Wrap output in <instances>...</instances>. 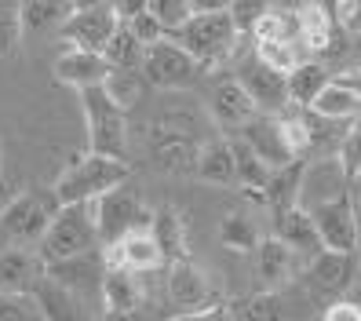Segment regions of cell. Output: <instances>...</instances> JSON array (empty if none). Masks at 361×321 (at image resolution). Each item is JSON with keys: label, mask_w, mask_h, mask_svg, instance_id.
I'll return each mask as SVG.
<instances>
[{"label": "cell", "mask_w": 361, "mask_h": 321, "mask_svg": "<svg viewBox=\"0 0 361 321\" xmlns=\"http://www.w3.org/2000/svg\"><path fill=\"white\" fill-rule=\"evenodd\" d=\"M354 292L361 296V255H357V281H354Z\"/></svg>", "instance_id": "obj_52"}, {"label": "cell", "mask_w": 361, "mask_h": 321, "mask_svg": "<svg viewBox=\"0 0 361 321\" xmlns=\"http://www.w3.org/2000/svg\"><path fill=\"white\" fill-rule=\"evenodd\" d=\"M322 321H361V303L357 299H332L322 310Z\"/></svg>", "instance_id": "obj_47"}, {"label": "cell", "mask_w": 361, "mask_h": 321, "mask_svg": "<svg viewBox=\"0 0 361 321\" xmlns=\"http://www.w3.org/2000/svg\"><path fill=\"white\" fill-rule=\"evenodd\" d=\"M230 143H233V161H238V186L245 190L252 201L263 205V194H267V186H270V179H274V168L263 164L241 139H230Z\"/></svg>", "instance_id": "obj_31"}, {"label": "cell", "mask_w": 361, "mask_h": 321, "mask_svg": "<svg viewBox=\"0 0 361 321\" xmlns=\"http://www.w3.org/2000/svg\"><path fill=\"white\" fill-rule=\"evenodd\" d=\"M117 30H121L117 4H73V15L59 30V40L66 44V52L102 55Z\"/></svg>", "instance_id": "obj_7"}, {"label": "cell", "mask_w": 361, "mask_h": 321, "mask_svg": "<svg viewBox=\"0 0 361 321\" xmlns=\"http://www.w3.org/2000/svg\"><path fill=\"white\" fill-rule=\"evenodd\" d=\"M194 176L208 186H233L238 183V161H233V143L223 135H212L194 164Z\"/></svg>", "instance_id": "obj_24"}, {"label": "cell", "mask_w": 361, "mask_h": 321, "mask_svg": "<svg viewBox=\"0 0 361 321\" xmlns=\"http://www.w3.org/2000/svg\"><path fill=\"white\" fill-rule=\"evenodd\" d=\"M102 59L110 62V70L117 73H142V59H146V48L139 44V37L121 23V30L114 33V40L106 44Z\"/></svg>", "instance_id": "obj_34"}, {"label": "cell", "mask_w": 361, "mask_h": 321, "mask_svg": "<svg viewBox=\"0 0 361 321\" xmlns=\"http://www.w3.org/2000/svg\"><path fill=\"white\" fill-rule=\"evenodd\" d=\"M310 219L317 226V238H322L325 252H357L361 248V226H357V212H354L350 194L310 208Z\"/></svg>", "instance_id": "obj_11"}, {"label": "cell", "mask_w": 361, "mask_h": 321, "mask_svg": "<svg viewBox=\"0 0 361 321\" xmlns=\"http://www.w3.org/2000/svg\"><path fill=\"white\" fill-rule=\"evenodd\" d=\"M219 241L230 252H256L259 241H263V234H259V226H256L252 216H245V212H230V216H223V223H219Z\"/></svg>", "instance_id": "obj_36"}, {"label": "cell", "mask_w": 361, "mask_h": 321, "mask_svg": "<svg viewBox=\"0 0 361 321\" xmlns=\"http://www.w3.org/2000/svg\"><path fill=\"white\" fill-rule=\"evenodd\" d=\"M23 15H18V8H8V4H0V59L4 55H15L18 44H23Z\"/></svg>", "instance_id": "obj_41"}, {"label": "cell", "mask_w": 361, "mask_h": 321, "mask_svg": "<svg viewBox=\"0 0 361 321\" xmlns=\"http://www.w3.org/2000/svg\"><path fill=\"white\" fill-rule=\"evenodd\" d=\"M274 238H278L303 267L325 252V245H322V238H317V226H314L307 208H292L288 216L274 219Z\"/></svg>", "instance_id": "obj_21"}, {"label": "cell", "mask_w": 361, "mask_h": 321, "mask_svg": "<svg viewBox=\"0 0 361 321\" xmlns=\"http://www.w3.org/2000/svg\"><path fill=\"white\" fill-rule=\"evenodd\" d=\"M256 59L267 62L270 70H278V73H292L300 62H307L300 55V44H278V40H256Z\"/></svg>", "instance_id": "obj_38"}, {"label": "cell", "mask_w": 361, "mask_h": 321, "mask_svg": "<svg viewBox=\"0 0 361 321\" xmlns=\"http://www.w3.org/2000/svg\"><path fill=\"white\" fill-rule=\"evenodd\" d=\"M357 281V252H322L317 260L303 267V285L307 296L314 299H339Z\"/></svg>", "instance_id": "obj_9"}, {"label": "cell", "mask_w": 361, "mask_h": 321, "mask_svg": "<svg viewBox=\"0 0 361 321\" xmlns=\"http://www.w3.org/2000/svg\"><path fill=\"white\" fill-rule=\"evenodd\" d=\"M110 73H114L110 62H106L102 55H92V52H62L55 59V80L73 88V92L106 88Z\"/></svg>", "instance_id": "obj_19"}, {"label": "cell", "mask_w": 361, "mask_h": 321, "mask_svg": "<svg viewBox=\"0 0 361 321\" xmlns=\"http://www.w3.org/2000/svg\"><path fill=\"white\" fill-rule=\"evenodd\" d=\"M0 321H48L33 296H0Z\"/></svg>", "instance_id": "obj_42"}, {"label": "cell", "mask_w": 361, "mask_h": 321, "mask_svg": "<svg viewBox=\"0 0 361 321\" xmlns=\"http://www.w3.org/2000/svg\"><path fill=\"white\" fill-rule=\"evenodd\" d=\"M23 15V30L26 33H59L66 26V18L73 15V4H59V0H30L18 4Z\"/></svg>", "instance_id": "obj_32"}, {"label": "cell", "mask_w": 361, "mask_h": 321, "mask_svg": "<svg viewBox=\"0 0 361 321\" xmlns=\"http://www.w3.org/2000/svg\"><path fill=\"white\" fill-rule=\"evenodd\" d=\"M102 321H146V317H142V310H135V314H121V317H106L102 314Z\"/></svg>", "instance_id": "obj_50"}, {"label": "cell", "mask_w": 361, "mask_h": 321, "mask_svg": "<svg viewBox=\"0 0 361 321\" xmlns=\"http://www.w3.org/2000/svg\"><path fill=\"white\" fill-rule=\"evenodd\" d=\"M329 84H332L329 66H322V62L307 59V62H300V66L288 73V102H292V106H300V110H310L314 99L322 95Z\"/></svg>", "instance_id": "obj_29"}, {"label": "cell", "mask_w": 361, "mask_h": 321, "mask_svg": "<svg viewBox=\"0 0 361 321\" xmlns=\"http://www.w3.org/2000/svg\"><path fill=\"white\" fill-rule=\"evenodd\" d=\"M233 77H238L241 88L252 95V102H256L259 114H274V117H278L281 110L292 106L288 102V77L278 73V70H270L267 62H259V59L241 62V70Z\"/></svg>", "instance_id": "obj_13"}, {"label": "cell", "mask_w": 361, "mask_h": 321, "mask_svg": "<svg viewBox=\"0 0 361 321\" xmlns=\"http://www.w3.org/2000/svg\"><path fill=\"white\" fill-rule=\"evenodd\" d=\"M172 321H238V317H233V307L223 299V303L208 307V310H197V314H179V317H172Z\"/></svg>", "instance_id": "obj_48"}, {"label": "cell", "mask_w": 361, "mask_h": 321, "mask_svg": "<svg viewBox=\"0 0 361 321\" xmlns=\"http://www.w3.org/2000/svg\"><path fill=\"white\" fill-rule=\"evenodd\" d=\"M95 219H99L102 248H110L114 241L128 238V234H135V230H150L154 212L142 205V198L135 194L128 183H124V186L110 190L102 201H95Z\"/></svg>", "instance_id": "obj_8"}, {"label": "cell", "mask_w": 361, "mask_h": 321, "mask_svg": "<svg viewBox=\"0 0 361 321\" xmlns=\"http://www.w3.org/2000/svg\"><path fill=\"white\" fill-rule=\"evenodd\" d=\"M300 30H303V40H300L303 52L325 55L336 33V18L325 4H300Z\"/></svg>", "instance_id": "obj_30"}, {"label": "cell", "mask_w": 361, "mask_h": 321, "mask_svg": "<svg viewBox=\"0 0 361 321\" xmlns=\"http://www.w3.org/2000/svg\"><path fill=\"white\" fill-rule=\"evenodd\" d=\"M44 277V260H37L30 248H4L0 252V296H33Z\"/></svg>", "instance_id": "obj_20"}, {"label": "cell", "mask_w": 361, "mask_h": 321, "mask_svg": "<svg viewBox=\"0 0 361 321\" xmlns=\"http://www.w3.org/2000/svg\"><path fill=\"white\" fill-rule=\"evenodd\" d=\"M332 84H339V88H347V92H354V95L361 99V66H354V70H343V73H336V77H332Z\"/></svg>", "instance_id": "obj_49"}, {"label": "cell", "mask_w": 361, "mask_h": 321, "mask_svg": "<svg viewBox=\"0 0 361 321\" xmlns=\"http://www.w3.org/2000/svg\"><path fill=\"white\" fill-rule=\"evenodd\" d=\"M33 299L40 303V310H44L48 321H92L88 303H80L77 296H70L62 285H55L48 274L40 277V285L33 289Z\"/></svg>", "instance_id": "obj_26"}, {"label": "cell", "mask_w": 361, "mask_h": 321, "mask_svg": "<svg viewBox=\"0 0 361 321\" xmlns=\"http://www.w3.org/2000/svg\"><path fill=\"white\" fill-rule=\"evenodd\" d=\"M142 84H146V77L142 73H110V80H106V92H110V99L121 106V110H132V106L139 102V95H142Z\"/></svg>", "instance_id": "obj_40"}, {"label": "cell", "mask_w": 361, "mask_h": 321, "mask_svg": "<svg viewBox=\"0 0 361 321\" xmlns=\"http://www.w3.org/2000/svg\"><path fill=\"white\" fill-rule=\"evenodd\" d=\"M99 303H102V314H106V317H121V314L142 310V285H139V277L128 274V270L106 267Z\"/></svg>", "instance_id": "obj_23"}, {"label": "cell", "mask_w": 361, "mask_h": 321, "mask_svg": "<svg viewBox=\"0 0 361 321\" xmlns=\"http://www.w3.org/2000/svg\"><path fill=\"white\" fill-rule=\"evenodd\" d=\"M124 26H128V30L139 37V44H142V48H154V44H161V40L168 37V33L161 30V23L150 15V8H142V11L132 18V23H124Z\"/></svg>", "instance_id": "obj_44"}, {"label": "cell", "mask_w": 361, "mask_h": 321, "mask_svg": "<svg viewBox=\"0 0 361 321\" xmlns=\"http://www.w3.org/2000/svg\"><path fill=\"white\" fill-rule=\"evenodd\" d=\"M238 321H307V314L295 310L288 289L281 292H256L252 299H245L241 310H233Z\"/></svg>", "instance_id": "obj_27"}, {"label": "cell", "mask_w": 361, "mask_h": 321, "mask_svg": "<svg viewBox=\"0 0 361 321\" xmlns=\"http://www.w3.org/2000/svg\"><path fill=\"white\" fill-rule=\"evenodd\" d=\"M303 172H307V161H295L281 172H274L267 194H263V205L274 212V219L288 216L292 208H300V186H303Z\"/></svg>", "instance_id": "obj_28"}, {"label": "cell", "mask_w": 361, "mask_h": 321, "mask_svg": "<svg viewBox=\"0 0 361 321\" xmlns=\"http://www.w3.org/2000/svg\"><path fill=\"white\" fill-rule=\"evenodd\" d=\"M332 18L347 37H361V0H339L332 8Z\"/></svg>", "instance_id": "obj_46"}, {"label": "cell", "mask_w": 361, "mask_h": 321, "mask_svg": "<svg viewBox=\"0 0 361 321\" xmlns=\"http://www.w3.org/2000/svg\"><path fill=\"white\" fill-rule=\"evenodd\" d=\"M252 40H278V44H300L303 30H300V8H270L263 15V23L256 26Z\"/></svg>", "instance_id": "obj_35"}, {"label": "cell", "mask_w": 361, "mask_h": 321, "mask_svg": "<svg viewBox=\"0 0 361 321\" xmlns=\"http://www.w3.org/2000/svg\"><path fill=\"white\" fill-rule=\"evenodd\" d=\"M142 77H146V84H154V88H183V84H190L197 77V62L186 55V48L179 40L164 37L161 44L146 48Z\"/></svg>", "instance_id": "obj_12"}, {"label": "cell", "mask_w": 361, "mask_h": 321, "mask_svg": "<svg viewBox=\"0 0 361 321\" xmlns=\"http://www.w3.org/2000/svg\"><path fill=\"white\" fill-rule=\"evenodd\" d=\"M278 124H281V135L288 143V150L295 154V161L307 157V150H314V135H310V117L300 106H288V110L278 114Z\"/></svg>", "instance_id": "obj_37"}, {"label": "cell", "mask_w": 361, "mask_h": 321, "mask_svg": "<svg viewBox=\"0 0 361 321\" xmlns=\"http://www.w3.org/2000/svg\"><path fill=\"white\" fill-rule=\"evenodd\" d=\"M256 277H259L263 292H281L300 277V260L278 238H263L256 248Z\"/></svg>", "instance_id": "obj_22"}, {"label": "cell", "mask_w": 361, "mask_h": 321, "mask_svg": "<svg viewBox=\"0 0 361 321\" xmlns=\"http://www.w3.org/2000/svg\"><path fill=\"white\" fill-rule=\"evenodd\" d=\"M241 143H245L263 164H270L274 172H281V168L295 164V154L288 150V143H285V135H281V124H278V117H274V114H259V117L241 132Z\"/></svg>", "instance_id": "obj_18"}, {"label": "cell", "mask_w": 361, "mask_h": 321, "mask_svg": "<svg viewBox=\"0 0 361 321\" xmlns=\"http://www.w3.org/2000/svg\"><path fill=\"white\" fill-rule=\"evenodd\" d=\"M339 164H343V172H347L350 179L361 176V117L347 124L343 143H339Z\"/></svg>", "instance_id": "obj_43"}, {"label": "cell", "mask_w": 361, "mask_h": 321, "mask_svg": "<svg viewBox=\"0 0 361 321\" xmlns=\"http://www.w3.org/2000/svg\"><path fill=\"white\" fill-rule=\"evenodd\" d=\"M128 179H132L128 161L84 154L70 168H62V176L55 179V198H59V205H95Z\"/></svg>", "instance_id": "obj_3"}, {"label": "cell", "mask_w": 361, "mask_h": 321, "mask_svg": "<svg viewBox=\"0 0 361 321\" xmlns=\"http://www.w3.org/2000/svg\"><path fill=\"white\" fill-rule=\"evenodd\" d=\"M310 114L322 117V121H332V124H350V121L361 117V99L347 88H339V84H329V88L314 99Z\"/></svg>", "instance_id": "obj_33"}, {"label": "cell", "mask_w": 361, "mask_h": 321, "mask_svg": "<svg viewBox=\"0 0 361 321\" xmlns=\"http://www.w3.org/2000/svg\"><path fill=\"white\" fill-rule=\"evenodd\" d=\"M102 255H106V267L128 270L135 277L168 267L164 255H161V245H157V238H154L150 230H135V234H128V238L114 241L110 248H102Z\"/></svg>", "instance_id": "obj_17"}, {"label": "cell", "mask_w": 361, "mask_h": 321, "mask_svg": "<svg viewBox=\"0 0 361 321\" xmlns=\"http://www.w3.org/2000/svg\"><path fill=\"white\" fill-rule=\"evenodd\" d=\"M350 194V176L343 172L339 157H322L307 164L303 172V186H300V208H317V205H329Z\"/></svg>", "instance_id": "obj_16"}, {"label": "cell", "mask_w": 361, "mask_h": 321, "mask_svg": "<svg viewBox=\"0 0 361 321\" xmlns=\"http://www.w3.org/2000/svg\"><path fill=\"white\" fill-rule=\"evenodd\" d=\"M150 8V15L161 23V30L168 37H176L190 18H194V4H186V0H154V4H146Z\"/></svg>", "instance_id": "obj_39"}, {"label": "cell", "mask_w": 361, "mask_h": 321, "mask_svg": "<svg viewBox=\"0 0 361 321\" xmlns=\"http://www.w3.org/2000/svg\"><path fill=\"white\" fill-rule=\"evenodd\" d=\"M0 198H8V179H4V154H0Z\"/></svg>", "instance_id": "obj_51"}, {"label": "cell", "mask_w": 361, "mask_h": 321, "mask_svg": "<svg viewBox=\"0 0 361 321\" xmlns=\"http://www.w3.org/2000/svg\"><path fill=\"white\" fill-rule=\"evenodd\" d=\"M44 274L55 285H62L70 296H77L80 303H88L92 296L102 292V277H106V255L92 252L80 260H62V263H44Z\"/></svg>", "instance_id": "obj_14"}, {"label": "cell", "mask_w": 361, "mask_h": 321, "mask_svg": "<svg viewBox=\"0 0 361 321\" xmlns=\"http://www.w3.org/2000/svg\"><path fill=\"white\" fill-rule=\"evenodd\" d=\"M59 198L55 190H26L11 201H4L0 208V238L15 241L18 248L23 245H33V241H44V234L51 226V219L59 216Z\"/></svg>", "instance_id": "obj_6"}, {"label": "cell", "mask_w": 361, "mask_h": 321, "mask_svg": "<svg viewBox=\"0 0 361 321\" xmlns=\"http://www.w3.org/2000/svg\"><path fill=\"white\" fill-rule=\"evenodd\" d=\"M226 8H230V18L238 26V33H256L263 15L270 11V4H226Z\"/></svg>", "instance_id": "obj_45"}, {"label": "cell", "mask_w": 361, "mask_h": 321, "mask_svg": "<svg viewBox=\"0 0 361 321\" xmlns=\"http://www.w3.org/2000/svg\"><path fill=\"white\" fill-rule=\"evenodd\" d=\"M150 234L157 238L161 255H164V263H168V267L190 260V245H186V219L179 216V208H176V205H161V208L154 212V219H150Z\"/></svg>", "instance_id": "obj_25"}, {"label": "cell", "mask_w": 361, "mask_h": 321, "mask_svg": "<svg viewBox=\"0 0 361 321\" xmlns=\"http://www.w3.org/2000/svg\"><path fill=\"white\" fill-rule=\"evenodd\" d=\"M212 135L194 128V114L186 110H164L161 117H154L150 132H146V146H150V161L157 172L164 176H183L194 172L201 146Z\"/></svg>", "instance_id": "obj_1"}, {"label": "cell", "mask_w": 361, "mask_h": 321, "mask_svg": "<svg viewBox=\"0 0 361 321\" xmlns=\"http://www.w3.org/2000/svg\"><path fill=\"white\" fill-rule=\"evenodd\" d=\"M40 252H44V263L80 260V255L102 252L95 205H62L44 234V241H40Z\"/></svg>", "instance_id": "obj_4"}, {"label": "cell", "mask_w": 361, "mask_h": 321, "mask_svg": "<svg viewBox=\"0 0 361 321\" xmlns=\"http://www.w3.org/2000/svg\"><path fill=\"white\" fill-rule=\"evenodd\" d=\"M80 110L88 128V154L128 161V110H121L106 88L80 92Z\"/></svg>", "instance_id": "obj_5"}, {"label": "cell", "mask_w": 361, "mask_h": 321, "mask_svg": "<svg viewBox=\"0 0 361 321\" xmlns=\"http://www.w3.org/2000/svg\"><path fill=\"white\" fill-rule=\"evenodd\" d=\"M238 26L230 18L226 4H194V18L172 37L186 48V55L197 62V70H212V66H223V62L233 55L238 48Z\"/></svg>", "instance_id": "obj_2"}, {"label": "cell", "mask_w": 361, "mask_h": 321, "mask_svg": "<svg viewBox=\"0 0 361 321\" xmlns=\"http://www.w3.org/2000/svg\"><path fill=\"white\" fill-rule=\"evenodd\" d=\"M168 307L179 314H197V310H208L223 303L216 285L208 281V274L194 263V260H183V263H172L168 267Z\"/></svg>", "instance_id": "obj_10"}, {"label": "cell", "mask_w": 361, "mask_h": 321, "mask_svg": "<svg viewBox=\"0 0 361 321\" xmlns=\"http://www.w3.org/2000/svg\"><path fill=\"white\" fill-rule=\"evenodd\" d=\"M208 110H212V121H216L223 132H245V128L259 117L256 102H252V95L241 88L238 77L216 80L212 99H208Z\"/></svg>", "instance_id": "obj_15"}]
</instances>
